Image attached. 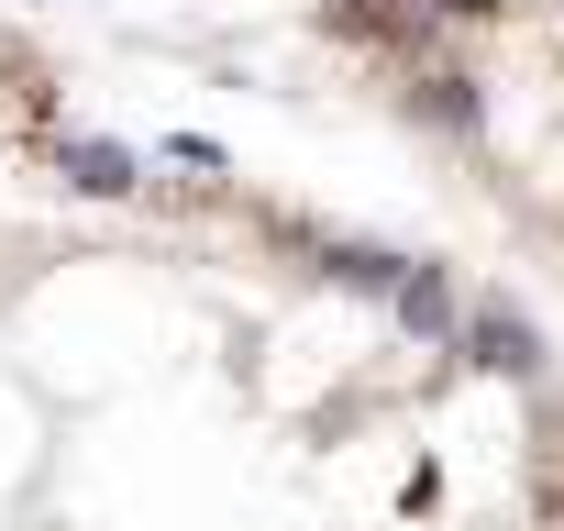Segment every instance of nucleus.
<instances>
[{
	"label": "nucleus",
	"instance_id": "obj_1",
	"mask_svg": "<svg viewBox=\"0 0 564 531\" xmlns=\"http://www.w3.org/2000/svg\"><path fill=\"white\" fill-rule=\"evenodd\" d=\"M465 355H476L487 377H531V333H520V311H476V333H465Z\"/></svg>",
	"mask_w": 564,
	"mask_h": 531
}]
</instances>
